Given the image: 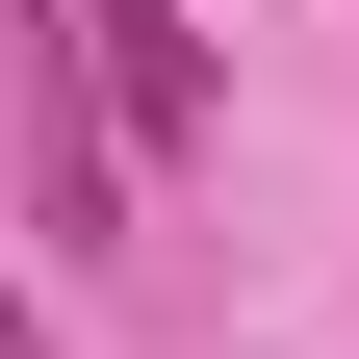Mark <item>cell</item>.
<instances>
[{
  "label": "cell",
  "instance_id": "6da1fadb",
  "mask_svg": "<svg viewBox=\"0 0 359 359\" xmlns=\"http://www.w3.org/2000/svg\"><path fill=\"white\" fill-rule=\"evenodd\" d=\"M26 26H52V103L103 128L128 180H180L205 128H231V77H205V26H180V0H26Z\"/></svg>",
  "mask_w": 359,
  "mask_h": 359
}]
</instances>
